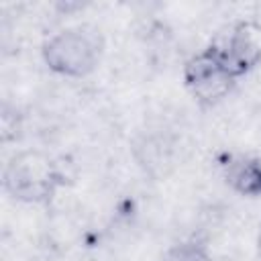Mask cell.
Wrapping results in <instances>:
<instances>
[{"label":"cell","instance_id":"1","mask_svg":"<svg viewBox=\"0 0 261 261\" xmlns=\"http://www.w3.org/2000/svg\"><path fill=\"white\" fill-rule=\"evenodd\" d=\"M102 35L94 27H71L59 31L43 45V59L55 73L82 77L94 71L102 55Z\"/></svg>","mask_w":261,"mask_h":261},{"label":"cell","instance_id":"2","mask_svg":"<svg viewBox=\"0 0 261 261\" xmlns=\"http://www.w3.org/2000/svg\"><path fill=\"white\" fill-rule=\"evenodd\" d=\"M61 184L63 175L53 161L33 151L14 155L4 171V188L22 202H47Z\"/></svg>","mask_w":261,"mask_h":261},{"label":"cell","instance_id":"3","mask_svg":"<svg viewBox=\"0 0 261 261\" xmlns=\"http://www.w3.org/2000/svg\"><path fill=\"white\" fill-rule=\"evenodd\" d=\"M210 47L230 75L239 80L261 61V27L253 20H241Z\"/></svg>","mask_w":261,"mask_h":261},{"label":"cell","instance_id":"4","mask_svg":"<svg viewBox=\"0 0 261 261\" xmlns=\"http://www.w3.org/2000/svg\"><path fill=\"white\" fill-rule=\"evenodd\" d=\"M184 80L188 90L204 104H214L228 94L234 86V77L222 65L212 47L194 55L184 67Z\"/></svg>","mask_w":261,"mask_h":261},{"label":"cell","instance_id":"5","mask_svg":"<svg viewBox=\"0 0 261 261\" xmlns=\"http://www.w3.org/2000/svg\"><path fill=\"white\" fill-rule=\"evenodd\" d=\"M226 181L245 196L261 194V159L241 157L228 163Z\"/></svg>","mask_w":261,"mask_h":261},{"label":"cell","instance_id":"6","mask_svg":"<svg viewBox=\"0 0 261 261\" xmlns=\"http://www.w3.org/2000/svg\"><path fill=\"white\" fill-rule=\"evenodd\" d=\"M161 261H212V259L204 247L196 243H181V245L171 247L161 257Z\"/></svg>","mask_w":261,"mask_h":261},{"label":"cell","instance_id":"7","mask_svg":"<svg viewBox=\"0 0 261 261\" xmlns=\"http://www.w3.org/2000/svg\"><path fill=\"white\" fill-rule=\"evenodd\" d=\"M257 245H259V255H261V232H259V241H257Z\"/></svg>","mask_w":261,"mask_h":261}]
</instances>
